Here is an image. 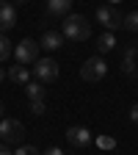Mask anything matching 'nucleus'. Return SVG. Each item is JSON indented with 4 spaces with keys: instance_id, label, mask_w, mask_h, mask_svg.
<instances>
[{
    "instance_id": "10",
    "label": "nucleus",
    "mask_w": 138,
    "mask_h": 155,
    "mask_svg": "<svg viewBox=\"0 0 138 155\" xmlns=\"http://www.w3.org/2000/svg\"><path fill=\"white\" fill-rule=\"evenodd\" d=\"M39 45H42L44 50H50V53H53V50H61V47H64V36H61V33H55V31H44V33H42V42H39Z\"/></svg>"
},
{
    "instance_id": "18",
    "label": "nucleus",
    "mask_w": 138,
    "mask_h": 155,
    "mask_svg": "<svg viewBox=\"0 0 138 155\" xmlns=\"http://www.w3.org/2000/svg\"><path fill=\"white\" fill-rule=\"evenodd\" d=\"M44 111H47V103H44V100H30V114L42 116Z\"/></svg>"
},
{
    "instance_id": "2",
    "label": "nucleus",
    "mask_w": 138,
    "mask_h": 155,
    "mask_svg": "<svg viewBox=\"0 0 138 155\" xmlns=\"http://www.w3.org/2000/svg\"><path fill=\"white\" fill-rule=\"evenodd\" d=\"M94 17H97V22H100L105 31H119V28H124V14L116 8V6H100L94 11Z\"/></svg>"
},
{
    "instance_id": "6",
    "label": "nucleus",
    "mask_w": 138,
    "mask_h": 155,
    "mask_svg": "<svg viewBox=\"0 0 138 155\" xmlns=\"http://www.w3.org/2000/svg\"><path fill=\"white\" fill-rule=\"evenodd\" d=\"M30 72H33V78L39 83H53L58 78V61H53V58H39Z\"/></svg>"
},
{
    "instance_id": "12",
    "label": "nucleus",
    "mask_w": 138,
    "mask_h": 155,
    "mask_svg": "<svg viewBox=\"0 0 138 155\" xmlns=\"http://www.w3.org/2000/svg\"><path fill=\"white\" fill-rule=\"evenodd\" d=\"M113 47H116V36L111 31H105V33L97 36V53H111Z\"/></svg>"
},
{
    "instance_id": "5",
    "label": "nucleus",
    "mask_w": 138,
    "mask_h": 155,
    "mask_svg": "<svg viewBox=\"0 0 138 155\" xmlns=\"http://www.w3.org/2000/svg\"><path fill=\"white\" fill-rule=\"evenodd\" d=\"M39 42H33V39H22L17 47H14V58H17V64H36L39 61Z\"/></svg>"
},
{
    "instance_id": "8",
    "label": "nucleus",
    "mask_w": 138,
    "mask_h": 155,
    "mask_svg": "<svg viewBox=\"0 0 138 155\" xmlns=\"http://www.w3.org/2000/svg\"><path fill=\"white\" fill-rule=\"evenodd\" d=\"M17 25V11L8 0H0V33H8Z\"/></svg>"
},
{
    "instance_id": "20",
    "label": "nucleus",
    "mask_w": 138,
    "mask_h": 155,
    "mask_svg": "<svg viewBox=\"0 0 138 155\" xmlns=\"http://www.w3.org/2000/svg\"><path fill=\"white\" fill-rule=\"evenodd\" d=\"M124 58H138V47H135L133 42H130V45L124 47Z\"/></svg>"
},
{
    "instance_id": "24",
    "label": "nucleus",
    "mask_w": 138,
    "mask_h": 155,
    "mask_svg": "<svg viewBox=\"0 0 138 155\" xmlns=\"http://www.w3.org/2000/svg\"><path fill=\"white\" fill-rule=\"evenodd\" d=\"M6 75H8V72H6L3 67H0V83H3V81H6Z\"/></svg>"
},
{
    "instance_id": "22",
    "label": "nucleus",
    "mask_w": 138,
    "mask_h": 155,
    "mask_svg": "<svg viewBox=\"0 0 138 155\" xmlns=\"http://www.w3.org/2000/svg\"><path fill=\"white\" fill-rule=\"evenodd\" d=\"M0 155H14V152L8 150V144H3V141H0Z\"/></svg>"
},
{
    "instance_id": "26",
    "label": "nucleus",
    "mask_w": 138,
    "mask_h": 155,
    "mask_svg": "<svg viewBox=\"0 0 138 155\" xmlns=\"http://www.w3.org/2000/svg\"><path fill=\"white\" fill-rule=\"evenodd\" d=\"M108 3H111V6H119V3H122V0H108Z\"/></svg>"
},
{
    "instance_id": "17",
    "label": "nucleus",
    "mask_w": 138,
    "mask_h": 155,
    "mask_svg": "<svg viewBox=\"0 0 138 155\" xmlns=\"http://www.w3.org/2000/svg\"><path fill=\"white\" fill-rule=\"evenodd\" d=\"M94 144L100 147V150H113V147H116V139H113V136H97Z\"/></svg>"
},
{
    "instance_id": "3",
    "label": "nucleus",
    "mask_w": 138,
    "mask_h": 155,
    "mask_svg": "<svg viewBox=\"0 0 138 155\" xmlns=\"http://www.w3.org/2000/svg\"><path fill=\"white\" fill-rule=\"evenodd\" d=\"M105 75H108V64H105L102 55H91L88 61L80 67V78L86 83H97V81H102Z\"/></svg>"
},
{
    "instance_id": "13",
    "label": "nucleus",
    "mask_w": 138,
    "mask_h": 155,
    "mask_svg": "<svg viewBox=\"0 0 138 155\" xmlns=\"http://www.w3.org/2000/svg\"><path fill=\"white\" fill-rule=\"evenodd\" d=\"M25 91H28V100H44V94H47L44 83H39V81H30Z\"/></svg>"
},
{
    "instance_id": "7",
    "label": "nucleus",
    "mask_w": 138,
    "mask_h": 155,
    "mask_svg": "<svg viewBox=\"0 0 138 155\" xmlns=\"http://www.w3.org/2000/svg\"><path fill=\"white\" fill-rule=\"evenodd\" d=\"M66 139H69V144H72V147L86 150V147L94 141V136H91V130H88V127H83V125H72V127L66 130Z\"/></svg>"
},
{
    "instance_id": "4",
    "label": "nucleus",
    "mask_w": 138,
    "mask_h": 155,
    "mask_svg": "<svg viewBox=\"0 0 138 155\" xmlns=\"http://www.w3.org/2000/svg\"><path fill=\"white\" fill-rule=\"evenodd\" d=\"M22 136H25V127L19 119H0V141L3 144H22Z\"/></svg>"
},
{
    "instance_id": "14",
    "label": "nucleus",
    "mask_w": 138,
    "mask_h": 155,
    "mask_svg": "<svg viewBox=\"0 0 138 155\" xmlns=\"http://www.w3.org/2000/svg\"><path fill=\"white\" fill-rule=\"evenodd\" d=\"M11 55H14V47H11V42L6 39V33H0V64H3V61H8Z\"/></svg>"
},
{
    "instance_id": "21",
    "label": "nucleus",
    "mask_w": 138,
    "mask_h": 155,
    "mask_svg": "<svg viewBox=\"0 0 138 155\" xmlns=\"http://www.w3.org/2000/svg\"><path fill=\"white\" fill-rule=\"evenodd\" d=\"M44 155H66V152H64V150H61V147H50V150H47V152H44Z\"/></svg>"
},
{
    "instance_id": "25",
    "label": "nucleus",
    "mask_w": 138,
    "mask_h": 155,
    "mask_svg": "<svg viewBox=\"0 0 138 155\" xmlns=\"http://www.w3.org/2000/svg\"><path fill=\"white\" fill-rule=\"evenodd\" d=\"M6 114V105H3V100H0V116H3Z\"/></svg>"
},
{
    "instance_id": "15",
    "label": "nucleus",
    "mask_w": 138,
    "mask_h": 155,
    "mask_svg": "<svg viewBox=\"0 0 138 155\" xmlns=\"http://www.w3.org/2000/svg\"><path fill=\"white\" fill-rule=\"evenodd\" d=\"M122 72L127 78H138V58H122Z\"/></svg>"
},
{
    "instance_id": "1",
    "label": "nucleus",
    "mask_w": 138,
    "mask_h": 155,
    "mask_svg": "<svg viewBox=\"0 0 138 155\" xmlns=\"http://www.w3.org/2000/svg\"><path fill=\"white\" fill-rule=\"evenodd\" d=\"M61 36L69 39V42H86L91 36V25L83 14H66L61 22Z\"/></svg>"
},
{
    "instance_id": "23",
    "label": "nucleus",
    "mask_w": 138,
    "mask_h": 155,
    "mask_svg": "<svg viewBox=\"0 0 138 155\" xmlns=\"http://www.w3.org/2000/svg\"><path fill=\"white\" fill-rule=\"evenodd\" d=\"M130 119H133V122H138V105H133V108H130Z\"/></svg>"
},
{
    "instance_id": "16",
    "label": "nucleus",
    "mask_w": 138,
    "mask_h": 155,
    "mask_svg": "<svg viewBox=\"0 0 138 155\" xmlns=\"http://www.w3.org/2000/svg\"><path fill=\"white\" fill-rule=\"evenodd\" d=\"M124 28H127L130 33H138V8L130 11V14H124Z\"/></svg>"
},
{
    "instance_id": "27",
    "label": "nucleus",
    "mask_w": 138,
    "mask_h": 155,
    "mask_svg": "<svg viewBox=\"0 0 138 155\" xmlns=\"http://www.w3.org/2000/svg\"><path fill=\"white\" fill-rule=\"evenodd\" d=\"M14 3H28V0H14Z\"/></svg>"
},
{
    "instance_id": "19",
    "label": "nucleus",
    "mask_w": 138,
    "mask_h": 155,
    "mask_svg": "<svg viewBox=\"0 0 138 155\" xmlns=\"http://www.w3.org/2000/svg\"><path fill=\"white\" fill-rule=\"evenodd\" d=\"M14 155H39V150H36V147H30V144H28V147H19V150H17V152H14Z\"/></svg>"
},
{
    "instance_id": "11",
    "label": "nucleus",
    "mask_w": 138,
    "mask_h": 155,
    "mask_svg": "<svg viewBox=\"0 0 138 155\" xmlns=\"http://www.w3.org/2000/svg\"><path fill=\"white\" fill-rule=\"evenodd\" d=\"M72 11V0H47V14L53 17H66Z\"/></svg>"
},
{
    "instance_id": "9",
    "label": "nucleus",
    "mask_w": 138,
    "mask_h": 155,
    "mask_svg": "<svg viewBox=\"0 0 138 155\" xmlns=\"http://www.w3.org/2000/svg\"><path fill=\"white\" fill-rule=\"evenodd\" d=\"M30 69L25 67V64H14V67H8V81L11 83H22V86H28L30 83Z\"/></svg>"
}]
</instances>
